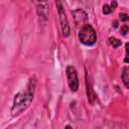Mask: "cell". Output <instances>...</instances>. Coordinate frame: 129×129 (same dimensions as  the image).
Returning a JSON list of instances; mask_svg holds the SVG:
<instances>
[{
  "instance_id": "13",
  "label": "cell",
  "mask_w": 129,
  "mask_h": 129,
  "mask_svg": "<svg viewBox=\"0 0 129 129\" xmlns=\"http://www.w3.org/2000/svg\"><path fill=\"white\" fill-rule=\"evenodd\" d=\"M128 31H129V27H128L127 25H123V26H121V33H122L123 35H125Z\"/></svg>"
},
{
  "instance_id": "11",
  "label": "cell",
  "mask_w": 129,
  "mask_h": 129,
  "mask_svg": "<svg viewBox=\"0 0 129 129\" xmlns=\"http://www.w3.org/2000/svg\"><path fill=\"white\" fill-rule=\"evenodd\" d=\"M125 48H126V56L124 58V61L126 63H129V42L125 44Z\"/></svg>"
},
{
  "instance_id": "1",
  "label": "cell",
  "mask_w": 129,
  "mask_h": 129,
  "mask_svg": "<svg viewBox=\"0 0 129 129\" xmlns=\"http://www.w3.org/2000/svg\"><path fill=\"white\" fill-rule=\"evenodd\" d=\"M32 84V80H30L28 88L26 91L24 92H20L17 95H15L14 98V102H13V106H12V115H18L20 114L22 111H24L32 102L33 99V91H34V85L31 87Z\"/></svg>"
},
{
  "instance_id": "3",
  "label": "cell",
  "mask_w": 129,
  "mask_h": 129,
  "mask_svg": "<svg viewBox=\"0 0 129 129\" xmlns=\"http://www.w3.org/2000/svg\"><path fill=\"white\" fill-rule=\"evenodd\" d=\"M56 6H57V11H58V16H59V22H60V27H61V31H62V35L63 36H69L70 34V26H69V22H68V18L66 16V12L64 9L62 7L61 2H56Z\"/></svg>"
},
{
  "instance_id": "12",
  "label": "cell",
  "mask_w": 129,
  "mask_h": 129,
  "mask_svg": "<svg viewBox=\"0 0 129 129\" xmlns=\"http://www.w3.org/2000/svg\"><path fill=\"white\" fill-rule=\"evenodd\" d=\"M119 18H120V20L123 21V22H126V21L129 20V16H128L126 13H120V14H119Z\"/></svg>"
},
{
  "instance_id": "15",
  "label": "cell",
  "mask_w": 129,
  "mask_h": 129,
  "mask_svg": "<svg viewBox=\"0 0 129 129\" xmlns=\"http://www.w3.org/2000/svg\"><path fill=\"white\" fill-rule=\"evenodd\" d=\"M112 26H113V27H115V28H116V27H117V26H118V21H117V20H114V22H113V23H112Z\"/></svg>"
},
{
  "instance_id": "16",
  "label": "cell",
  "mask_w": 129,
  "mask_h": 129,
  "mask_svg": "<svg viewBox=\"0 0 129 129\" xmlns=\"http://www.w3.org/2000/svg\"><path fill=\"white\" fill-rule=\"evenodd\" d=\"M64 129H73V128H72L71 126H66V128H64Z\"/></svg>"
},
{
  "instance_id": "4",
  "label": "cell",
  "mask_w": 129,
  "mask_h": 129,
  "mask_svg": "<svg viewBox=\"0 0 129 129\" xmlns=\"http://www.w3.org/2000/svg\"><path fill=\"white\" fill-rule=\"evenodd\" d=\"M66 73H67V78H68L70 89L73 92H76L79 88V79H78V74H77L76 69L72 66H69L66 69Z\"/></svg>"
},
{
  "instance_id": "9",
  "label": "cell",
  "mask_w": 129,
  "mask_h": 129,
  "mask_svg": "<svg viewBox=\"0 0 129 129\" xmlns=\"http://www.w3.org/2000/svg\"><path fill=\"white\" fill-rule=\"evenodd\" d=\"M109 43H110V45H112L113 47L116 48V47H119L121 45V40H119L115 37H110L109 38Z\"/></svg>"
},
{
  "instance_id": "6",
  "label": "cell",
  "mask_w": 129,
  "mask_h": 129,
  "mask_svg": "<svg viewBox=\"0 0 129 129\" xmlns=\"http://www.w3.org/2000/svg\"><path fill=\"white\" fill-rule=\"evenodd\" d=\"M37 11H38V14L41 18H44V20L47 19V15H48V9H47V4L45 2H42V3H38V6H37Z\"/></svg>"
},
{
  "instance_id": "14",
  "label": "cell",
  "mask_w": 129,
  "mask_h": 129,
  "mask_svg": "<svg viewBox=\"0 0 129 129\" xmlns=\"http://www.w3.org/2000/svg\"><path fill=\"white\" fill-rule=\"evenodd\" d=\"M116 6H117V2H116V1H112V3H111V7H112V9H115Z\"/></svg>"
},
{
  "instance_id": "7",
  "label": "cell",
  "mask_w": 129,
  "mask_h": 129,
  "mask_svg": "<svg viewBox=\"0 0 129 129\" xmlns=\"http://www.w3.org/2000/svg\"><path fill=\"white\" fill-rule=\"evenodd\" d=\"M87 95H88V100L90 101L91 104H94V101H95V94H94V91L91 87V84L87 78Z\"/></svg>"
},
{
  "instance_id": "8",
  "label": "cell",
  "mask_w": 129,
  "mask_h": 129,
  "mask_svg": "<svg viewBox=\"0 0 129 129\" xmlns=\"http://www.w3.org/2000/svg\"><path fill=\"white\" fill-rule=\"evenodd\" d=\"M122 81L124 85L129 89V67H126L123 69L122 72Z\"/></svg>"
},
{
  "instance_id": "10",
  "label": "cell",
  "mask_w": 129,
  "mask_h": 129,
  "mask_svg": "<svg viewBox=\"0 0 129 129\" xmlns=\"http://www.w3.org/2000/svg\"><path fill=\"white\" fill-rule=\"evenodd\" d=\"M113 11H114V9H112V7L109 6L108 4H105V5L103 6V13H104V14H110V13L113 12Z\"/></svg>"
},
{
  "instance_id": "2",
  "label": "cell",
  "mask_w": 129,
  "mask_h": 129,
  "mask_svg": "<svg viewBox=\"0 0 129 129\" xmlns=\"http://www.w3.org/2000/svg\"><path fill=\"white\" fill-rule=\"evenodd\" d=\"M79 39L85 45H93L96 42L97 40L96 32L91 24L86 23L82 26L79 32Z\"/></svg>"
},
{
  "instance_id": "5",
  "label": "cell",
  "mask_w": 129,
  "mask_h": 129,
  "mask_svg": "<svg viewBox=\"0 0 129 129\" xmlns=\"http://www.w3.org/2000/svg\"><path fill=\"white\" fill-rule=\"evenodd\" d=\"M73 15H74V17H75V20H76V22L78 23V24H82V23H84L86 20H87V18H88V16H87V14L83 11V10H75L74 12H73Z\"/></svg>"
}]
</instances>
